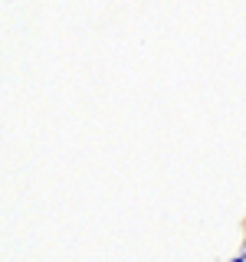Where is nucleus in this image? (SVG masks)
<instances>
[{"label":"nucleus","mask_w":246,"mask_h":262,"mask_svg":"<svg viewBox=\"0 0 246 262\" xmlns=\"http://www.w3.org/2000/svg\"><path fill=\"white\" fill-rule=\"evenodd\" d=\"M233 262H246V256H240V259H233Z\"/></svg>","instance_id":"1"}]
</instances>
